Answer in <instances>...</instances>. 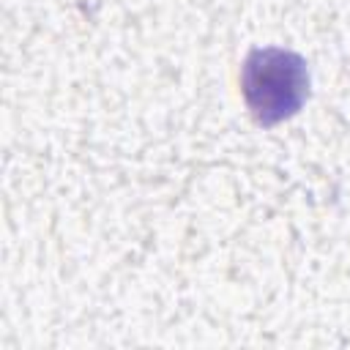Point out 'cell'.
Masks as SVG:
<instances>
[{
    "instance_id": "obj_1",
    "label": "cell",
    "mask_w": 350,
    "mask_h": 350,
    "mask_svg": "<svg viewBox=\"0 0 350 350\" xmlns=\"http://www.w3.org/2000/svg\"><path fill=\"white\" fill-rule=\"evenodd\" d=\"M243 90L257 118L262 123H273L298 109L306 90V74L301 60L287 52H254L246 60Z\"/></svg>"
}]
</instances>
